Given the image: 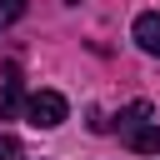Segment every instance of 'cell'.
I'll return each mask as SVG.
<instances>
[{"mask_svg": "<svg viewBox=\"0 0 160 160\" xmlns=\"http://www.w3.org/2000/svg\"><path fill=\"white\" fill-rule=\"evenodd\" d=\"M65 115H70V105H65L60 90H35V95L25 100V120H30L35 130H55Z\"/></svg>", "mask_w": 160, "mask_h": 160, "instance_id": "cell-1", "label": "cell"}, {"mask_svg": "<svg viewBox=\"0 0 160 160\" xmlns=\"http://www.w3.org/2000/svg\"><path fill=\"white\" fill-rule=\"evenodd\" d=\"M135 45L145 50V55H160V10H145V15H135Z\"/></svg>", "mask_w": 160, "mask_h": 160, "instance_id": "cell-2", "label": "cell"}, {"mask_svg": "<svg viewBox=\"0 0 160 160\" xmlns=\"http://www.w3.org/2000/svg\"><path fill=\"white\" fill-rule=\"evenodd\" d=\"M130 150H140V155H160V120H145V125H135L130 135H120Z\"/></svg>", "mask_w": 160, "mask_h": 160, "instance_id": "cell-3", "label": "cell"}, {"mask_svg": "<svg viewBox=\"0 0 160 160\" xmlns=\"http://www.w3.org/2000/svg\"><path fill=\"white\" fill-rule=\"evenodd\" d=\"M145 120H155L150 100H130V105L115 115V130H120V135H130V130H135V125H145Z\"/></svg>", "mask_w": 160, "mask_h": 160, "instance_id": "cell-4", "label": "cell"}, {"mask_svg": "<svg viewBox=\"0 0 160 160\" xmlns=\"http://www.w3.org/2000/svg\"><path fill=\"white\" fill-rule=\"evenodd\" d=\"M20 95H25V85H20V65H5V100H0V120H10V115H15Z\"/></svg>", "mask_w": 160, "mask_h": 160, "instance_id": "cell-5", "label": "cell"}, {"mask_svg": "<svg viewBox=\"0 0 160 160\" xmlns=\"http://www.w3.org/2000/svg\"><path fill=\"white\" fill-rule=\"evenodd\" d=\"M20 15H25V0H0V30H10Z\"/></svg>", "mask_w": 160, "mask_h": 160, "instance_id": "cell-6", "label": "cell"}, {"mask_svg": "<svg viewBox=\"0 0 160 160\" xmlns=\"http://www.w3.org/2000/svg\"><path fill=\"white\" fill-rule=\"evenodd\" d=\"M0 160H25L20 140H15V135H5V130H0Z\"/></svg>", "mask_w": 160, "mask_h": 160, "instance_id": "cell-7", "label": "cell"}, {"mask_svg": "<svg viewBox=\"0 0 160 160\" xmlns=\"http://www.w3.org/2000/svg\"><path fill=\"white\" fill-rule=\"evenodd\" d=\"M70 5H80V0H70Z\"/></svg>", "mask_w": 160, "mask_h": 160, "instance_id": "cell-8", "label": "cell"}]
</instances>
